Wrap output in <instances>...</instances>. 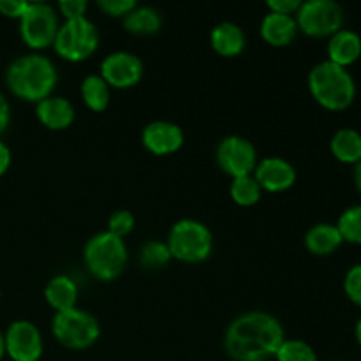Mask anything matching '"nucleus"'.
Segmentation results:
<instances>
[{
	"label": "nucleus",
	"mask_w": 361,
	"mask_h": 361,
	"mask_svg": "<svg viewBox=\"0 0 361 361\" xmlns=\"http://www.w3.org/2000/svg\"><path fill=\"white\" fill-rule=\"evenodd\" d=\"M55 7L60 16L66 20H78V18H87L90 4L87 0H62Z\"/></svg>",
	"instance_id": "obj_30"
},
{
	"label": "nucleus",
	"mask_w": 361,
	"mask_h": 361,
	"mask_svg": "<svg viewBox=\"0 0 361 361\" xmlns=\"http://www.w3.org/2000/svg\"><path fill=\"white\" fill-rule=\"evenodd\" d=\"M252 175L263 192H286L296 183V168L288 159L279 157V155H270L263 161H257Z\"/></svg>",
	"instance_id": "obj_14"
},
{
	"label": "nucleus",
	"mask_w": 361,
	"mask_h": 361,
	"mask_svg": "<svg viewBox=\"0 0 361 361\" xmlns=\"http://www.w3.org/2000/svg\"><path fill=\"white\" fill-rule=\"evenodd\" d=\"M6 356V341H4V331L0 330V361Z\"/></svg>",
	"instance_id": "obj_37"
},
{
	"label": "nucleus",
	"mask_w": 361,
	"mask_h": 361,
	"mask_svg": "<svg viewBox=\"0 0 361 361\" xmlns=\"http://www.w3.org/2000/svg\"><path fill=\"white\" fill-rule=\"evenodd\" d=\"M35 116L49 130H66L76 120V109L69 99L62 95H49L35 104Z\"/></svg>",
	"instance_id": "obj_15"
},
{
	"label": "nucleus",
	"mask_w": 361,
	"mask_h": 361,
	"mask_svg": "<svg viewBox=\"0 0 361 361\" xmlns=\"http://www.w3.org/2000/svg\"><path fill=\"white\" fill-rule=\"evenodd\" d=\"M137 259H140V264L143 270L157 271L168 267L173 261V257L168 245H166V242H162V240H148V242L141 247Z\"/></svg>",
	"instance_id": "obj_25"
},
{
	"label": "nucleus",
	"mask_w": 361,
	"mask_h": 361,
	"mask_svg": "<svg viewBox=\"0 0 361 361\" xmlns=\"http://www.w3.org/2000/svg\"><path fill=\"white\" fill-rule=\"evenodd\" d=\"M6 355L13 361H39L44 351L42 334L37 324L28 319H16L4 331Z\"/></svg>",
	"instance_id": "obj_12"
},
{
	"label": "nucleus",
	"mask_w": 361,
	"mask_h": 361,
	"mask_svg": "<svg viewBox=\"0 0 361 361\" xmlns=\"http://www.w3.org/2000/svg\"><path fill=\"white\" fill-rule=\"evenodd\" d=\"M295 20L298 30L309 37H331L344 25V9L335 0H307Z\"/></svg>",
	"instance_id": "obj_9"
},
{
	"label": "nucleus",
	"mask_w": 361,
	"mask_h": 361,
	"mask_svg": "<svg viewBox=\"0 0 361 361\" xmlns=\"http://www.w3.org/2000/svg\"><path fill=\"white\" fill-rule=\"evenodd\" d=\"M11 162H13V154H11V148L7 147L6 141L0 140V176L6 175L11 168Z\"/></svg>",
	"instance_id": "obj_35"
},
{
	"label": "nucleus",
	"mask_w": 361,
	"mask_h": 361,
	"mask_svg": "<svg viewBox=\"0 0 361 361\" xmlns=\"http://www.w3.org/2000/svg\"><path fill=\"white\" fill-rule=\"evenodd\" d=\"M11 123V104L6 95L0 92V136L7 130Z\"/></svg>",
	"instance_id": "obj_34"
},
{
	"label": "nucleus",
	"mask_w": 361,
	"mask_h": 361,
	"mask_svg": "<svg viewBox=\"0 0 361 361\" xmlns=\"http://www.w3.org/2000/svg\"><path fill=\"white\" fill-rule=\"evenodd\" d=\"M59 16V11L51 4L28 2L27 11L18 20L21 41L35 53L53 46L60 27Z\"/></svg>",
	"instance_id": "obj_8"
},
{
	"label": "nucleus",
	"mask_w": 361,
	"mask_h": 361,
	"mask_svg": "<svg viewBox=\"0 0 361 361\" xmlns=\"http://www.w3.org/2000/svg\"><path fill=\"white\" fill-rule=\"evenodd\" d=\"M229 196L238 207H254V204L259 203L261 196H263V189L259 187L257 180L254 178V175L238 176V178H231Z\"/></svg>",
	"instance_id": "obj_24"
},
{
	"label": "nucleus",
	"mask_w": 361,
	"mask_h": 361,
	"mask_svg": "<svg viewBox=\"0 0 361 361\" xmlns=\"http://www.w3.org/2000/svg\"><path fill=\"white\" fill-rule=\"evenodd\" d=\"M0 298H2V289H0Z\"/></svg>",
	"instance_id": "obj_39"
},
{
	"label": "nucleus",
	"mask_w": 361,
	"mask_h": 361,
	"mask_svg": "<svg viewBox=\"0 0 361 361\" xmlns=\"http://www.w3.org/2000/svg\"><path fill=\"white\" fill-rule=\"evenodd\" d=\"M355 183H356V189H358L361 194V161L355 166Z\"/></svg>",
	"instance_id": "obj_36"
},
{
	"label": "nucleus",
	"mask_w": 361,
	"mask_h": 361,
	"mask_svg": "<svg viewBox=\"0 0 361 361\" xmlns=\"http://www.w3.org/2000/svg\"><path fill=\"white\" fill-rule=\"evenodd\" d=\"M303 242H305L307 250L314 256H330L344 243V240H342L337 226L319 222L307 229Z\"/></svg>",
	"instance_id": "obj_20"
},
{
	"label": "nucleus",
	"mask_w": 361,
	"mask_h": 361,
	"mask_svg": "<svg viewBox=\"0 0 361 361\" xmlns=\"http://www.w3.org/2000/svg\"><path fill=\"white\" fill-rule=\"evenodd\" d=\"M51 334L63 348L83 351L99 341L101 324L92 312L74 307L63 312H55L51 319Z\"/></svg>",
	"instance_id": "obj_6"
},
{
	"label": "nucleus",
	"mask_w": 361,
	"mask_h": 361,
	"mask_svg": "<svg viewBox=\"0 0 361 361\" xmlns=\"http://www.w3.org/2000/svg\"><path fill=\"white\" fill-rule=\"evenodd\" d=\"M99 48V30L90 18L66 20L60 23L53 49L67 62H83L90 59Z\"/></svg>",
	"instance_id": "obj_7"
},
{
	"label": "nucleus",
	"mask_w": 361,
	"mask_h": 361,
	"mask_svg": "<svg viewBox=\"0 0 361 361\" xmlns=\"http://www.w3.org/2000/svg\"><path fill=\"white\" fill-rule=\"evenodd\" d=\"M300 6H302V0H268L267 7L271 13H281V14H289V16H295L298 13Z\"/></svg>",
	"instance_id": "obj_33"
},
{
	"label": "nucleus",
	"mask_w": 361,
	"mask_h": 361,
	"mask_svg": "<svg viewBox=\"0 0 361 361\" xmlns=\"http://www.w3.org/2000/svg\"><path fill=\"white\" fill-rule=\"evenodd\" d=\"M361 56V37L355 30L341 28L328 39V60L345 67L358 62Z\"/></svg>",
	"instance_id": "obj_18"
},
{
	"label": "nucleus",
	"mask_w": 361,
	"mask_h": 361,
	"mask_svg": "<svg viewBox=\"0 0 361 361\" xmlns=\"http://www.w3.org/2000/svg\"><path fill=\"white\" fill-rule=\"evenodd\" d=\"M134 226H136V217H134L133 212L120 208V210H115L108 217V229L106 231L123 240L134 231Z\"/></svg>",
	"instance_id": "obj_28"
},
{
	"label": "nucleus",
	"mask_w": 361,
	"mask_h": 361,
	"mask_svg": "<svg viewBox=\"0 0 361 361\" xmlns=\"http://www.w3.org/2000/svg\"><path fill=\"white\" fill-rule=\"evenodd\" d=\"M277 361H317V355L310 344L300 338H286L279 348Z\"/></svg>",
	"instance_id": "obj_27"
},
{
	"label": "nucleus",
	"mask_w": 361,
	"mask_h": 361,
	"mask_svg": "<svg viewBox=\"0 0 361 361\" xmlns=\"http://www.w3.org/2000/svg\"><path fill=\"white\" fill-rule=\"evenodd\" d=\"M210 46L217 55L233 59L242 55L247 46V37L243 28L233 21H221L210 32Z\"/></svg>",
	"instance_id": "obj_17"
},
{
	"label": "nucleus",
	"mask_w": 361,
	"mask_h": 361,
	"mask_svg": "<svg viewBox=\"0 0 361 361\" xmlns=\"http://www.w3.org/2000/svg\"><path fill=\"white\" fill-rule=\"evenodd\" d=\"M335 226L344 242L361 245V204L345 208Z\"/></svg>",
	"instance_id": "obj_26"
},
{
	"label": "nucleus",
	"mask_w": 361,
	"mask_h": 361,
	"mask_svg": "<svg viewBox=\"0 0 361 361\" xmlns=\"http://www.w3.org/2000/svg\"><path fill=\"white\" fill-rule=\"evenodd\" d=\"M215 161L226 175L238 178V176L252 175L257 166V150L250 140L231 134L219 141Z\"/></svg>",
	"instance_id": "obj_10"
},
{
	"label": "nucleus",
	"mask_w": 361,
	"mask_h": 361,
	"mask_svg": "<svg viewBox=\"0 0 361 361\" xmlns=\"http://www.w3.org/2000/svg\"><path fill=\"white\" fill-rule=\"evenodd\" d=\"M284 341V326L274 314L250 310L228 324L224 351L235 361H268L275 358Z\"/></svg>",
	"instance_id": "obj_1"
},
{
	"label": "nucleus",
	"mask_w": 361,
	"mask_h": 361,
	"mask_svg": "<svg viewBox=\"0 0 361 361\" xmlns=\"http://www.w3.org/2000/svg\"><path fill=\"white\" fill-rule=\"evenodd\" d=\"M122 27L133 35H154L162 28V14L152 6H136L122 18Z\"/></svg>",
	"instance_id": "obj_21"
},
{
	"label": "nucleus",
	"mask_w": 361,
	"mask_h": 361,
	"mask_svg": "<svg viewBox=\"0 0 361 361\" xmlns=\"http://www.w3.org/2000/svg\"><path fill=\"white\" fill-rule=\"evenodd\" d=\"M141 143L150 154L164 157L176 154L183 147L185 134L178 123L169 120H154L141 130Z\"/></svg>",
	"instance_id": "obj_13"
},
{
	"label": "nucleus",
	"mask_w": 361,
	"mask_h": 361,
	"mask_svg": "<svg viewBox=\"0 0 361 361\" xmlns=\"http://www.w3.org/2000/svg\"><path fill=\"white\" fill-rule=\"evenodd\" d=\"M137 4L134 0H99L97 7L111 18H126Z\"/></svg>",
	"instance_id": "obj_31"
},
{
	"label": "nucleus",
	"mask_w": 361,
	"mask_h": 361,
	"mask_svg": "<svg viewBox=\"0 0 361 361\" xmlns=\"http://www.w3.org/2000/svg\"><path fill=\"white\" fill-rule=\"evenodd\" d=\"M298 25H296L295 16L281 13H271L268 11L263 16L259 25V34L267 44L274 48H284L289 46L298 35Z\"/></svg>",
	"instance_id": "obj_16"
},
{
	"label": "nucleus",
	"mask_w": 361,
	"mask_h": 361,
	"mask_svg": "<svg viewBox=\"0 0 361 361\" xmlns=\"http://www.w3.org/2000/svg\"><path fill=\"white\" fill-rule=\"evenodd\" d=\"M83 263L88 274L101 282L118 279L129 263L126 242L109 231H99L83 247Z\"/></svg>",
	"instance_id": "obj_4"
},
{
	"label": "nucleus",
	"mask_w": 361,
	"mask_h": 361,
	"mask_svg": "<svg viewBox=\"0 0 361 361\" xmlns=\"http://www.w3.org/2000/svg\"><path fill=\"white\" fill-rule=\"evenodd\" d=\"M27 7V0H0V14L13 20H20Z\"/></svg>",
	"instance_id": "obj_32"
},
{
	"label": "nucleus",
	"mask_w": 361,
	"mask_h": 361,
	"mask_svg": "<svg viewBox=\"0 0 361 361\" xmlns=\"http://www.w3.org/2000/svg\"><path fill=\"white\" fill-rule=\"evenodd\" d=\"M143 60L136 53L123 51V49L106 55L99 66V76L108 83L109 88L116 90L134 88L143 78Z\"/></svg>",
	"instance_id": "obj_11"
},
{
	"label": "nucleus",
	"mask_w": 361,
	"mask_h": 361,
	"mask_svg": "<svg viewBox=\"0 0 361 361\" xmlns=\"http://www.w3.org/2000/svg\"><path fill=\"white\" fill-rule=\"evenodd\" d=\"M355 335H356V342H358V345L361 348V319L356 323V328H355Z\"/></svg>",
	"instance_id": "obj_38"
},
{
	"label": "nucleus",
	"mask_w": 361,
	"mask_h": 361,
	"mask_svg": "<svg viewBox=\"0 0 361 361\" xmlns=\"http://www.w3.org/2000/svg\"><path fill=\"white\" fill-rule=\"evenodd\" d=\"M330 150L337 161L344 164H358L361 161V134L356 129H338L331 136Z\"/></svg>",
	"instance_id": "obj_22"
},
{
	"label": "nucleus",
	"mask_w": 361,
	"mask_h": 361,
	"mask_svg": "<svg viewBox=\"0 0 361 361\" xmlns=\"http://www.w3.org/2000/svg\"><path fill=\"white\" fill-rule=\"evenodd\" d=\"M80 94L85 106L94 113H102L108 109L111 101V88L99 74H88L80 85Z\"/></svg>",
	"instance_id": "obj_23"
},
{
	"label": "nucleus",
	"mask_w": 361,
	"mask_h": 361,
	"mask_svg": "<svg viewBox=\"0 0 361 361\" xmlns=\"http://www.w3.org/2000/svg\"><path fill=\"white\" fill-rule=\"evenodd\" d=\"M310 95L328 111H344L355 102L356 83L345 67L330 60L316 63L307 76Z\"/></svg>",
	"instance_id": "obj_3"
},
{
	"label": "nucleus",
	"mask_w": 361,
	"mask_h": 361,
	"mask_svg": "<svg viewBox=\"0 0 361 361\" xmlns=\"http://www.w3.org/2000/svg\"><path fill=\"white\" fill-rule=\"evenodd\" d=\"M344 293L355 305L361 307V264H355L344 277Z\"/></svg>",
	"instance_id": "obj_29"
},
{
	"label": "nucleus",
	"mask_w": 361,
	"mask_h": 361,
	"mask_svg": "<svg viewBox=\"0 0 361 361\" xmlns=\"http://www.w3.org/2000/svg\"><path fill=\"white\" fill-rule=\"evenodd\" d=\"M4 81L14 97L37 104L53 95L59 83V71L49 56L32 51L16 56L7 66Z\"/></svg>",
	"instance_id": "obj_2"
},
{
	"label": "nucleus",
	"mask_w": 361,
	"mask_h": 361,
	"mask_svg": "<svg viewBox=\"0 0 361 361\" xmlns=\"http://www.w3.org/2000/svg\"><path fill=\"white\" fill-rule=\"evenodd\" d=\"M166 245L173 259L187 264H197L212 256L214 235L204 222L196 219H180L169 229Z\"/></svg>",
	"instance_id": "obj_5"
},
{
	"label": "nucleus",
	"mask_w": 361,
	"mask_h": 361,
	"mask_svg": "<svg viewBox=\"0 0 361 361\" xmlns=\"http://www.w3.org/2000/svg\"><path fill=\"white\" fill-rule=\"evenodd\" d=\"M80 288L69 275H55L44 288V300L55 312H63L78 307Z\"/></svg>",
	"instance_id": "obj_19"
}]
</instances>
